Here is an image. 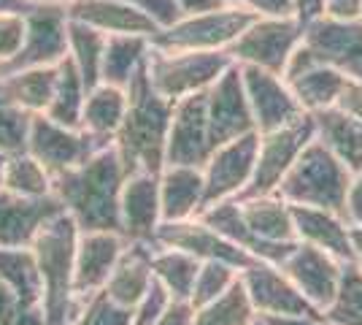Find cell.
I'll list each match as a JSON object with an SVG mask.
<instances>
[{"label":"cell","instance_id":"cell-1","mask_svg":"<svg viewBox=\"0 0 362 325\" xmlns=\"http://www.w3.org/2000/svg\"><path fill=\"white\" fill-rule=\"evenodd\" d=\"M127 171L114 144L76 166L52 176V195L62 203L65 215L78 231H119V198Z\"/></svg>","mask_w":362,"mask_h":325},{"label":"cell","instance_id":"cell-2","mask_svg":"<svg viewBox=\"0 0 362 325\" xmlns=\"http://www.w3.org/2000/svg\"><path fill=\"white\" fill-rule=\"evenodd\" d=\"M173 101H168L151 87L146 65L127 84V111L114 136V149L119 152L127 176L146 171L160 173L165 169L168 130L173 120Z\"/></svg>","mask_w":362,"mask_h":325},{"label":"cell","instance_id":"cell-3","mask_svg":"<svg viewBox=\"0 0 362 325\" xmlns=\"http://www.w3.org/2000/svg\"><path fill=\"white\" fill-rule=\"evenodd\" d=\"M78 228L62 212L33 241V255L41 274V309L46 325H74L81 298L74 293V258Z\"/></svg>","mask_w":362,"mask_h":325},{"label":"cell","instance_id":"cell-4","mask_svg":"<svg viewBox=\"0 0 362 325\" xmlns=\"http://www.w3.org/2000/svg\"><path fill=\"white\" fill-rule=\"evenodd\" d=\"M349 182H351V171L314 136L292 163V169L284 173L276 193L289 206H311L344 215Z\"/></svg>","mask_w":362,"mask_h":325},{"label":"cell","instance_id":"cell-5","mask_svg":"<svg viewBox=\"0 0 362 325\" xmlns=\"http://www.w3.org/2000/svg\"><path fill=\"white\" fill-rule=\"evenodd\" d=\"M230 65L233 60L227 52L151 47L146 57V76L157 93L176 103L187 95L206 93Z\"/></svg>","mask_w":362,"mask_h":325},{"label":"cell","instance_id":"cell-6","mask_svg":"<svg viewBox=\"0 0 362 325\" xmlns=\"http://www.w3.org/2000/svg\"><path fill=\"white\" fill-rule=\"evenodd\" d=\"M303 28L298 16H257L225 52L238 65H257L281 76L289 57L303 44Z\"/></svg>","mask_w":362,"mask_h":325},{"label":"cell","instance_id":"cell-7","mask_svg":"<svg viewBox=\"0 0 362 325\" xmlns=\"http://www.w3.org/2000/svg\"><path fill=\"white\" fill-rule=\"evenodd\" d=\"M257 19L255 11L238 6H222L216 11L181 16L170 28L151 35V47L160 49H197V52H225Z\"/></svg>","mask_w":362,"mask_h":325},{"label":"cell","instance_id":"cell-8","mask_svg":"<svg viewBox=\"0 0 362 325\" xmlns=\"http://www.w3.org/2000/svg\"><path fill=\"white\" fill-rule=\"evenodd\" d=\"M317 136V122L314 114H305L303 120L279 127L271 133H259V144H257V160L255 173L249 187L238 195L241 198H255V195H271L279 190L284 173L292 169V163L298 160L305 144Z\"/></svg>","mask_w":362,"mask_h":325},{"label":"cell","instance_id":"cell-9","mask_svg":"<svg viewBox=\"0 0 362 325\" xmlns=\"http://www.w3.org/2000/svg\"><path fill=\"white\" fill-rule=\"evenodd\" d=\"M103 147H108L106 141L95 139L81 127H65L46 114H33L25 152H30L52 176H57L62 171L87 163Z\"/></svg>","mask_w":362,"mask_h":325},{"label":"cell","instance_id":"cell-10","mask_svg":"<svg viewBox=\"0 0 362 325\" xmlns=\"http://www.w3.org/2000/svg\"><path fill=\"white\" fill-rule=\"evenodd\" d=\"M65 57H68V11H65V6H33L25 14L22 47L11 60L3 62L0 74L57 65Z\"/></svg>","mask_w":362,"mask_h":325},{"label":"cell","instance_id":"cell-11","mask_svg":"<svg viewBox=\"0 0 362 325\" xmlns=\"http://www.w3.org/2000/svg\"><path fill=\"white\" fill-rule=\"evenodd\" d=\"M257 144L259 133H246L238 139L214 147L206 166H203V182H206V206L209 209L219 201L238 198L252 182L257 160Z\"/></svg>","mask_w":362,"mask_h":325},{"label":"cell","instance_id":"cell-12","mask_svg":"<svg viewBox=\"0 0 362 325\" xmlns=\"http://www.w3.org/2000/svg\"><path fill=\"white\" fill-rule=\"evenodd\" d=\"M303 47L319 62L362 81V19L317 16L303 28Z\"/></svg>","mask_w":362,"mask_h":325},{"label":"cell","instance_id":"cell-13","mask_svg":"<svg viewBox=\"0 0 362 325\" xmlns=\"http://www.w3.org/2000/svg\"><path fill=\"white\" fill-rule=\"evenodd\" d=\"M206 114H209V133H211L214 147L255 133V117L243 90L238 62H233L206 90Z\"/></svg>","mask_w":362,"mask_h":325},{"label":"cell","instance_id":"cell-14","mask_svg":"<svg viewBox=\"0 0 362 325\" xmlns=\"http://www.w3.org/2000/svg\"><path fill=\"white\" fill-rule=\"evenodd\" d=\"M241 79L249 106H252L257 133H271L305 117V111L292 95L284 76L262 71L257 65H241Z\"/></svg>","mask_w":362,"mask_h":325},{"label":"cell","instance_id":"cell-15","mask_svg":"<svg viewBox=\"0 0 362 325\" xmlns=\"http://www.w3.org/2000/svg\"><path fill=\"white\" fill-rule=\"evenodd\" d=\"M214 152L206 114V93L187 95L176 101L168 130L165 166H195L203 169Z\"/></svg>","mask_w":362,"mask_h":325},{"label":"cell","instance_id":"cell-16","mask_svg":"<svg viewBox=\"0 0 362 325\" xmlns=\"http://www.w3.org/2000/svg\"><path fill=\"white\" fill-rule=\"evenodd\" d=\"M344 266L346 263L332 258L330 252L298 241L279 268L292 279V285L300 290L303 298L322 314L332 304L335 293H338V285H341V277H344Z\"/></svg>","mask_w":362,"mask_h":325},{"label":"cell","instance_id":"cell-17","mask_svg":"<svg viewBox=\"0 0 362 325\" xmlns=\"http://www.w3.org/2000/svg\"><path fill=\"white\" fill-rule=\"evenodd\" d=\"M281 76H284V81L289 84V90L298 98V103L303 106L305 114H319V111L335 108L341 90H344L349 79L341 71H335L332 65L319 62L303 44L289 57Z\"/></svg>","mask_w":362,"mask_h":325},{"label":"cell","instance_id":"cell-18","mask_svg":"<svg viewBox=\"0 0 362 325\" xmlns=\"http://www.w3.org/2000/svg\"><path fill=\"white\" fill-rule=\"evenodd\" d=\"M62 212V203L52 193L30 198L0 187V249L33 247L46 222H52Z\"/></svg>","mask_w":362,"mask_h":325},{"label":"cell","instance_id":"cell-19","mask_svg":"<svg viewBox=\"0 0 362 325\" xmlns=\"http://www.w3.org/2000/svg\"><path fill=\"white\" fill-rule=\"evenodd\" d=\"M154 247L181 249V252L197 258L200 263L203 261H222V263L235 266L238 271H243L255 261L249 252L235 247L233 241H227L225 236H219L200 217L184 219V222H163L160 231H157V239H154Z\"/></svg>","mask_w":362,"mask_h":325},{"label":"cell","instance_id":"cell-20","mask_svg":"<svg viewBox=\"0 0 362 325\" xmlns=\"http://www.w3.org/2000/svg\"><path fill=\"white\" fill-rule=\"evenodd\" d=\"M122 236L136 244H151L163 225L160 209V173L138 171L124 179L119 198Z\"/></svg>","mask_w":362,"mask_h":325},{"label":"cell","instance_id":"cell-21","mask_svg":"<svg viewBox=\"0 0 362 325\" xmlns=\"http://www.w3.org/2000/svg\"><path fill=\"white\" fill-rule=\"evenodd\" d=\"M241 282L252 298L257 317L271 314H319L303 293L292 285V279L276 263L252 261L241 271Z\"/></svg>","mask_w":362,"mask_h":325},{"label":"cell","instance_id":"cell-22","mask_svg":"<svg viewBox=\"0 0 362 325\" xmlns=\"http://www.w3.org/2000/svg\"><path fill=\"white\" fill-rule=\"evenodd\" d=\"M127 239L119 231H78L74 258V293L78 298L106 287Z\"/></svg>","mask_w":362,"mask_h":325},{"label":"cell","instance_id":"cell-23","mask_svg":"<svg viewBox=\"0 0 362 325\" xmlns=\"http://www.w3.org/2000/svg\"><path fill=\"white\" fill-rule=\"evenodd\" d=\"M197 217H200L206 225H211L219 236H225L227 241H233V244L241 247L243 252H249L255 261H265V263L281 266L284 263V258H287L289 252L295 249V244H298V241L276 244V241L259 239V236L246 225V219H243V215H241V203L235 201V198H233V201L214 203V206H209V209H203Z\"/></svg>","mask_w":362,"mask_h":325},{"label":"cell","instance_id":"cell-24","mask_svg":"<svg viewBox=\"0 0 362 325\" xmlns=\"http://www.w3.org/2000/svg\"><path fill=\"white\" fill-rule=\"evenodd\" d=\"M65 11L76 22H84L106 35H154L157 25L136 6L124 0H71Z\"/></svg>","mask_w":362,"mask_h":325},{"label":"cell","instance_id":"cell-25","mask_svg":"<svg viewBox=\"0 0 362 325\" xmlns=\"http://www.w3.org/2000/svg\"><path fill=\"white\" fill-rule=\"evenodd\" d=\"M292 222H295L298 241L325 249L344 263L354 261L351 225L346 222L344 215L327 212V209H311V206H292Z\"/></svg>","mask_w":362,"mask_h":325},{"label":"cell","instance_id":"cell-26","mask_svg":"<svg viewBox=\"0 0 362 325\" xmlns=\"http://www.w3.org/2000/svg\"><path fill=\"white\" fill-rule=\"evenodd\" d=\"M206 182L203 169L195 166H165L160 171V209L163 222H184L203 212Z\"/></svg>","mask_w":362,"mask_h":325},{"label":"cell","instance_id":"cell-27","mask_svg":"<svg viewBox=\"0 0 362 325\" xmlns=\"http://www.w3.org/2000/svg\"><path fill=\"white\" fill-rule=\"evenodd\" d=\"M151 244H136V241H127L124 252L119 255V261L114 266L111 277H108L103 293L108 298H114L117 304L127 307V309H136V304L144 298V293L149 290L151 279Z\"/></svg>","mask_w":362,"mask_h":325},{"label":"cell","instance_id":"cell-28","mask_svg":"<svg viewBox=\"0 0 362 325\" xmlns=\"http://www.w3.org/2000/svg\"><path fill=\"white\" fill-rule=\"evenodd\" d=\"M57 81V65L22 68L0 74V103H11L30 114H44Z\"/></svg>","mask_w":362,"mask_h":325},{"label":"cell","instance_id":"cell-29","mask_svg":"<svg viewBox=\"0 0 362 325\" xmlns=\"http://www.w3.org/2000/svg\"><path fill=\"white\" fill-rule=\"evenodd\" d=\"M317 139L338 157L351 173L362 171V122L338 108L314 114Z\"/></svg>","mask_w":362,"mask_h":325},{"label":"cell","instance_id":"cell-30","mask_svg":"<svg viewBox=\"0 0 362 325\" xmlns=\"http://www.w3.org/2000/svg\"><path fill=\"white\" fill-rule=\"evenodd\" d=\"M238 201V198H235ZM241 215L246 225L265 241L287 244L298 241L295 236V222H292V206H289L279 193L271 195H255V198H241Z\"/></svg>","mask_w":362,"mask_h":325},{"label":"cell","instance_id":"cell-31","mask_svg":"<svg viewBox=\"0 0 362 325\" xmlns=\"http://www.w3.org/2000/svg\"><path fill=\"white\" fill-rule=\"evenodd\" d=\"M124 111H127V90L100 81L87 93L84 111H81V130H87L90 136L106 144H114Z\"/></svg>","mask_w":362,"mask_h":325},{"label":"cell","instance_id":"cell-32","mask_svg":"<svg viewBox=\"0 0 362 325\" xmlns=\"http://www.w3.org/2000/svg\"><path fill=\"white\" fill-rule=\"evenodd\" d=\"M149 49H151L149 35H108L106 49H103L100 81L127 90V84L146 65Z\"/></svg>","mask_w":362,"mask_h":325},{"label":"cell","instance_id":"cell-33","mask_svg":"<svg viewBox=\"0 0 362 325\" xmlns=\"http://www.w3.org/2000/svg\"><path fill=\"white\" fill-rule=\"evenodd\" d=\"M87 87L84 79L78 76L76 65L71 57L57 62V81H54V93L46 106V117L54 122L65 125V127H81V111H84V101H87Z\"/></svg>","mask_w":362,"mask_h":325},{"label":"cell","instance_id":"cell-34","mask_svg":"<svg viewBox=\"0 0 362 325\" xmlns=\"http://www.w3.org/2000/svg\"><path fill=\"white\" fill-rule=\"evenodd\" d=\"M200 271V261L173 247L151 249V274L165 287L173 301H189L195 277Z\"/></svg>","mask_w":362,"mask_h":325},{"label":"cell","instance_id":"cell-35","mask_svg":"<svg viewBox=\"0 0 362 325\" xmlns=\"http://www.w3.org/2000/svg\"><path fill=\"white\" fill-rule=\"evenodd\" d=\"M106 33L95 30L84 22H76L68 16V57L74 60L78 76L84 79V87L92 90L100 84V68H103V49H106Z\"/></svg>","mask_w":362,"mask_h":325},{"label":"cell","instance_id":"cell-36","mask_svg":"<svg viewBox=\"0 0 362 325\" xmlns=\"http://www.w3.org/2000/svg\"><path fill=\"white\" fill-rule=\"evenodd\" d=\"M257 312L252 307V298L246 293L241 282V274L238 279L230 285V290L214 298L211 304L195 309V323L192 325H255Z\"/></svg>","mask_w":362,"mask_h":325},{"label":"cell","instance_id":"cell-37","mask_svg":"<svg viewBox=\"0 0 362 325\" xmlns=\"http://www.w3.org/2000/svg\"><path fill=\"white\" fill-rule=\"evenodd\" d=\"M3 190L16 195H49L52 193V173L30 155V152H14L3 160Z\"/></svg>","mask_w":362,"mask_h":325},{"label":"cell","instance_id":"cell-38","mask_svg":"<svg viewBox=\"0 0 362 325\" xmlns=\"http://www.w3.org/2000/svg\"><path fill=\"white\" fill-rule=\"evenodd\" d=\"M0 279L22 298L41 304V274L33 247L0 249Z\"/></svg>","mask_w":362,"mask_h":325},{"label":"cell","instance_id":"cell-39","mask_svg":"<svg viewBox=\"0 0 362 325\" xmlns=\"http://www.w3.org/2000/svg\"><path fill=\"white\" fill-rule=\"evenodd\" d=\"M327 325H362V271L354 263L344 266V277L332 304L322 312Z\"/></svg>","mask_w":362,"mask_h":325},{"label":"cell","instance_id":"cell-40","mask_svg":"<svg viewBox=\"0 0 362 325\" xmlns=\"http://www.w3.org/2000/svg\"><path fill=\"white\" fill-rule=\"evenodd\" d=\"M238 268L230 263H222V261H203L200 263V271L195 277V287H192V295H189V304L200 309L206 304H211L214 298L230 290V285L238 279Z\"/></svg>","mask_w":362,"mask_h":325},{"label":"cell","instance_id":"cell-41","mask_svg":"<svg viewBox=\"0 0 362 325\" xmlns=\"http://www.w3.org/2000/svg\"><path fill=\"white\" fill-rule=\"evenodd\" d=\"M74 325H133V309L117 304L103 290L81 298Z\"/></svg>","mask_w":362,"mask_h":325},{"label":"cell","instance_id":"cell-42","mask_svg":"<svg viewBox=\"0 0 362 325\" xmlns=\"http://www.w3.org/2000/svg\"><path fill=\"white\" fill-rule=\"evenodd\" d=\"M33 114L11 103H0V155L25 152Z\"/></svg>","mask_w":362,"mask_h":325},{"label":"cell","instance_id":"cell-43","mask_svg":"<svg viewBox=\"0 0 362 325\" xmlns=\"http://www.w3.org/2000/svg\"><path fill=\"white\" fill-rule=\"evenodd\" d=\"M0 325H46L38 301H28L0 279Z\"/></svg>","mask_w":362,"mask_h":325},{"label":"cell","instance_id":"cell-44","mask_svg":"<svg viewBox=\"0 0 362 325\" xmlns=\"http://www.w3.org/2000/svg\"><path fill=\"white\" fill-rule=\"evenodd\" d=\"M170 301H173L170 293L157 279H151L149 290L144 293V298L138 301L136 309H133V325H154L160 320V314L170 307Z\"/></svg>","mask_w":362,"mask_h":325},{"label":"cell","instance_id":"cell-45","mask_svg":"<svg viewBox=\"0 0 362 325\" xmlns=\"http://www.w3.org/2000/svg\"><path fill=\"white\" fill-rule=\"evenodd\" d=\"M25 38V14H0V62L14 57Z\"/></svg>","mask_w":362,"mask_h":325},{"label":"cell","instance_id":"cell-46","mask_svg":"<svg viewBox=\"0 0 362 325\" xmlns=\"http://www.w3.org/2000/svg\"><path fill=\"white\" fill-rule=\"evenodd\" d=\"M124 3L136 6L141 14L149 16L151 22L157 25V30L170 28L173 22H179L181 19L179 3H176V0H124Z\"/></svg>","mask_w":362,"mask_h":325},{"label":"cell","instance_id":"cell-47","mask_svg":"<svg viewBox=\"0 0 362 325\" xmlns=\"http://www.w3.org/2000/svg\"><path fill=\"white\" fill-rule=\"evenodd\" d=\"M230 6H238L257 16H295V0H227Z\"/></svg>","mask_w":362,"mask_h":325},{"label":"cell","instance_id":"cell-48","mask_svg":"<svg viewBox=\"0 0 362 325\" xmlns=\"http://www.w3.org/2000/svg\"><path fill=\"white\" fill-rule=\"evenodd\" d=\"M335 108L362 122V81L346 79V84H344V90H341V98H338Z\"/></svg>","mask_w":362,"mask_h":325},{"label":"cell","instance_id":"cell-49","mask_svg":"<svg viewBox=\"0 0 362 325\" xmlns=\"http://www.w3.org/2000/svg\"><path fill=\"white\" fill-rule=\"evenodd\" d=\"M346 222L351 228H362V171L351 173L346 193Z\"/></svg>","mask_w":362,"mask_h":325},{"label":"cell","instance_id":"cell-50","mask_svg":"<svg viewBox=\"0 0 362 325\" xmlns=\"http://www.w3.org/2000/svg\"><path fill=\"white\" fill-rule=\"evenodd\" d=\"M192 323H195V307L189 301H170V307L160 314V320L154 325H192Z\"/></svg>","mask_w":362,"mask_h":325},{"label":"cell","instance_id":"cell-51","mask_svg":"<svg viewBox=\"0 0 362 325\" xmlns=\"http://www.w3.org/2000/svg\"><path fill=\"white\" fill-rule=\"evenodd\" d=\"M322 16H330V19H362V0H325Z\"/></svg>","mask_w":362,"mask_h":325},{"label":"cell","instance_id":"cell-52","mask_svg":"<svg viewBox=\"0 0 362 325\" xmlns=\"http://www.w3.org/2000/svg\"><path fill=\"white\" fill-rule=\"evenodd\" d=\"M179 3L181 16H195V14H206V11H216L227 6V0H176Z\"/></svg>","mask_w":362,"mask_h":325},{"label":"cell","instance_id":"cell-53","mask_svg":"<svg viewBox=\"0 0 362 325\" xmlns=\"http://www.w3.org/2000/svg\"><path fill=\"white\" fill-rule=\"evenodd\" d=\"M262 320L268 325H325L322 314H271Z\"/></svg>","mask_w":362,"mask_h":325},{"label":"cell","instance_id":"cell-54","mask_svg":"<svg viewBox=\"0 0 362 325\" xmlns=\"http://www.w3.org/2000/svg\"><path fill=\"white\" fill-rule=\"evenodd\" d=\"M322 6H325V0H295V16L305 25V22L322 16Z\"/></svg>","mask_w":362,"mask_h":325},{"label":"cell","instance_id":"cell-55","mask_svg":"<svg viewBox=\"0 0 362 325\" xmlns=\"http://www.w3.org/2000/svg\"><path fill=\"white\" fill-rule=\"evenodd\" d=\"M30 8V0H0V14H28Z\"/></svg>","mask_w":362,"mask_h":325},{"label":"cell","instance_id":"cell-56","mask_svg":"<svg viewBox=\"0 0 362 325\" xmlns=\"http://www.w3.org/2000/svg\"><path fill=\"white\" fill-rule=\"evenodd\" d=\"M351 252H354L351 263L362 271V228H351Z\"/></svg>","mask_w":362,"mask_h":325},{"label":"cell","instance_id":"cell-57","mask_svg":"<svg viewBox=\"0 0 362 325\" xmlns=\"http://www.w3.org/2000/svg\"><path fill=\"white\" fill-rule=\"evenodd\" d=\"M33 6H68L71 0H30Z\"/></svg>","mask_w":362,"mask_h":325},{"label":"cell","instance_id":"cell-58","mask_svg":"<svg viewBox=\"0 0 362 325\" xmlns=\"http://www.w3.org/2000/svg\"><path fill=\"white\" fill-rule=\"evenodd\" d=\"M3 160H6V155H0V187H3Z\"/></svg>","mask_w":362,"mask_h":325},{"label":"cell","instance_id":"cell-59","mask_svg":"<svg viewBox=\"0 0 362 325\" xmlns=\"http://www.w3.org/2000/svg\"><path fill=\"white\" fill-rule=\"evenodd\" d=\"M255 325H268V323H265V320H262V317H257V320H255Z\"/></svg>","mask_w":362,"mask_h":325},{"label":"cell","instance_id":"cell-60","mask_svg":"<svg viewBox=\"0 0 362 325\" xmlns=\"http://www.w3.org/2000/svg\"><path fill=\"white\" fill-rule=\"evenodd\" d=\"M0 68H3V62H0Z\"/></svg>","mask_w":362,"mask_h":325},{"label":"cell","instance_id":"cell-61","mask_svg":"<svg viewBox=\"0 0 362 325\" xmlns=\"http://www.w3.org/2000/svg\"><path fill=\"white\" fill-rule=\"evenodd\" d=\"M325 325H327V323H325Z\"/></svg>","mask_w":362,"mask_h":325}]
</instances>
